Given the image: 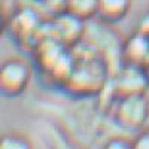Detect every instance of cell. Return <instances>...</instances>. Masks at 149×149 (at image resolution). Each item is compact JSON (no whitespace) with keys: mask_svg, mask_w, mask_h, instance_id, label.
Returning a JSON list of instances; mask_svg holds the SVG:
<instances>
[{"mask_svg":"<svg viewBox=\"0 0 149 149\" xmlns=\"http://www.w3.org/2000/svg\"><path fill=\"white\" fill-rule=\"evenodd\" d=\"M31 66L18 57H10L0 69V90L5 97L17 98L26 93L31 81Z\"/></svg>","mask_w":149,"mask_h":149,"instance_id":"4","label":"cell"},{"mask_svg":"<svg viewBox=\"0 0 149 149\" xmlns=\"http://www.w3.org/2000/svg\"><path fill=\"white\" fill-rule=\"evenodd\" d=\"M122 64H131L148 69L149 67V36L136 30L122 42Z\"/></svg>","mask_w":149,"mask_h":149,"instance_id":"7","label":"cell"},{"mask_svg":"<svg viewBox=\"0 0 149 149\" xmlns=\"http://www.w3.org/2000/svg\"><path fill=\"white\" fill-rule=\"evenodd\" d=\"M133 142H134V149H149V130L140 131Z\"/></svg>","mask_w":149,"mask_h":149,"instance_id":"13","label":"cell"},{"mask_svg":"<svg viewBox=\"0 0 149 149\" xmlns=\"http://www.w3.org/2000/svg\"><path fill=\"white\" fill-rule=\"evenodd\" d=\"M112 115L122 128L130 131L142 130L149 119V100L146 94H136L115 100L112 103Z\"/></svg>","mask_w":149,"mask_h":149,"instance_id":"3","label":"cell"},{"mask_svg":"<svg viewBox=\"0 0 149 149\" xmlns=\"http://www.w3.org/2000/svg\"><path fill=\"white\" fill-rule=\"evenodd\" d=\"M42 26H43V21H40V18L37 17V12H34L30 8L19 9L12 15L9 21V29L12 36L22 45L30 43L31 49L39 40Z\"/></svg>","mask_w":149,"mask_h":149,"instance_id":"5","label":"cell"},{"mask_svg":"<svg viewBox=\"0 0 149 149\" xmlns=\"http://www.w3.org/2000/svg\"><path fill=\"white\" fill-rule=\"evenodd\" d=\"M103 149H134V142L125 137H113L104 143Z\"/></svg>","mask_w":149,"mask_h":149,"instance_id":"12","label":"cell"},{"mask_svg":"<svg viewBox=\"0 0 149 149\" xmlns=\"http://www.w3.org/2000/svg\"><path fill=\"white\" fill-rule=\"evenodd\" d=\"M37 2H42V0H37Z\"/></svg>","mask_w":149,"mask_h":149,"instance_id":"16","label":"cell"},{"mask_svg":"<svg viewBox=\"0 0 149 149\" xmlns=\"http://www.w3.org/2000/svg\"><path fill=\"white\" fill-rule=\"evenodd\" d=\"M130 9L131 0H98L97 18L107 24H115L125 18Z\"/></svg>","mask_w":149,"mask_h":149,"instance_id":"8","label":"cell"},{"mask_svg":"<svg viewBox=\"0 0 149 149\" xmlns=\"http://www.w3.org/2000/svg\"><path fill=\"white\" fill-rule=\"evenodd\" d=\"M0 149H33V145L26 136L17 133H8L2 137Z\"/></svg>","mask_w":149,"mask_h":149,"instance_id":"10","label":"cell"},{"mask_svg":"<svg viewBox=\"0 0 149 149\" xmlns=\"http://www.w3.org/2000/svg\"><path fill=\"white\" fill-rule=\"evenodd\" d=\"M98 0H66V10L84 21L97 17Z\"/></svg>","mask_w":149,"mask_h":149,"instance_id":"9","label":"cell"},{"mask_svg":"<svg viewBox=\"0 0 149 149\" xmlns=\"http://www.w3.org/2000/svg\"><path fill=\"white\" fill-rule=\"evenodd\" d=\"M146 72H148V76H149V67H148V69H146Z\"/></svg>","mask_w":149,"mask_h":149,"instance_id":"15","label":"cell"},{"mask_svg":"<svg viewBox=\"0 0 149 149\" xmlns=\"http://www.w3.org/2000/svg\"><path fill=\"white\" fill-rule=\"evenodd\" d=\"M51 27L55 39H58L67 48H73L84 39L86 21L69 14V12H64V14H60L52 18Z\"/></svg>","mask_w":149,"mask_h":149,"instance_id":"6","label":"cell"},{"mask_svg":"<svg viewBox=\"0 0 149 149\" xmlns=\"http://www.w3.org/2000/svg\"><path fill=\"white\" fill-rule=\"evenodd\" d=\"M104 90L109 93V98L112 103L122 97L146 94L149 90L148 72L143 67L121 64L119 69L110 76L109 84Z\"/></svg>","mask_w":149,"mask_h":149,"instance_id":"2","label":"cell"},{"mask_svg":"<svg viewBox=\"0 0 149 149\" xmlns=\"http://www.w3.org/2000/svg\"><path fill=\"white\" fill-rule=\"evenodd\" d=\"M137 30H139V31H142V33H145L146 36H149V14H148V15H145V17L142 18V21L139 22Z\"/></svg>","mask_w":149,"mask_h":149,"instance_id":"14","label":"cell"},{"mask_svg":"<svg viewBox=\"0 0 149 149\" xmlns=\"http://www.w3.org/2000/svg\"><path fill=\"white\" fill-rule=\"evenodd\" d=\"M85 43L88 46L86 52L72 49L76 61L69 78L61 85V90L73 98H91L100 95L112 76V70L104 58L95 51L93 45L88 42Z\"/></svg>","mask_w":149,"mask_h":149,"instance_id":"1","label":"cell"},{"mask_svg":"<svg viewBox=\"0 0 149 149\" xmlns=\"http://www.w3.org/2000/svg\"><path fill=\"white\" fill-rule=\"evenodd\" d=\"M45 9L52 17H57L60 14H64L66 10V0H42Z\"/></svg>","mask_w":149,"mask_h":149,"instance_id":"11","label":"cell"}]
</instances>
